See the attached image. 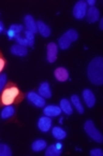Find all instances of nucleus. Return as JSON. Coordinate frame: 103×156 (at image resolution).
<instances>
[{"instance_id": "1", "label": "nucleus", "mask_w": 103, "mask_h": 156, "mask_svg": "<svg viewBox=\"0 0 103 156\" xmlns=\"http://www.w3.org/2000/svg\"><path fill=\"white\" fill-rule=\"evenodd\" d=\"M88 79L92 84L102 85L103 84V59L97 57L89 62L87 68Z\"/></svg>"}, {"instance_id": "17", "label": "nucleus", "mask_w": 103, "mask_h": 156, "mask_svg": "<svg viewBox=\"0 0 103 156\" xmlns=\"http://www.w3.org/2000/svg\"><path fill=\"white\" fill-rule=\"evenodd\" d=\"M60 109H61L62 112H64L66 114L71 115L72 112H73V109H72L71 102L68 100V99H61L60 100Z\"/></svg>"}, {"instance_id": "19", "label": "nucleus", "mask_w": 103, "mask_h": 156, "mask_svg": "<svg viewBox=\"0 0 103 156\" xmlns=\"http://www.w3.org/2000/svg\"><path fill=\"white\" fill-rule=\"evenodd\" d=\"M52 135H53L54 138L57 139V140H62V139L66 138L67 133L61 128V127H54L53 130H52Z\"/></svg>"}, {"instance_id": "9", "label": "nucleus", "mask_w": 103, "mask_h": 156, "mask_svg": "<svg viewBox=\"0 0 103 156\" xmlns=\"http://www.w3.org/2000/svg\"><path fill=\"white\" fill-rule=\"evenodd\" d=\"M83 98H84L85 102L87 105V107L91 108V107L94 106L96 103V97H94V93L90 90H83Z\"/></svg>"}, {"instance_id": "28", "label": "nucleus", "mask_w": 103, "mask_h": 156, "mask_svg": "<svg viewBox=\"0 0 103 156\" xmlns=\"http://www.w3.org/2000/svg\"><path fill=\"white\" fill-rule=\"evenodd\" d=\"M90 155L91 156H102L103 155V151L101 149H94L90 151Z\"/></svg>"}, {"instance_id": "4", "label": "nucleus", "mask_w": 103, "mask_h": 156, "mask_svg": "<svg viewBox=\"0 0 103 156\" xmlns=\"http://www.w3.org/2000/svg\"><path fill=\"white\" fill-rule=\"evenodd\" d=\"M84 129H85V131H86V133L91 138L92 140H94L98 143L103 142L102 135H101L100 131L97 129V127L94 126V124L92 121H90V119L86 121V123H85V125H84Z\"/></svg>"}, {"instance_id": "33", "label": "nucleus", "mask_w": 103, "mask_h": 156, "mask_svg": "<svg viewBox=\"0 0 103 156\" xmlns=\"http://www.w3.org/2000/svg\"><path fill=\"white\" fill-rule=\"evenodd\" d=\"M100 29H103V21L101 20V22H100Z\"/></svg>"}, {"instance_id": "18", "label": "nucleus", "mask_w": 103, "mask_h": 156, "mask_svg": "<svg viewBox=\"0 0 103 156\" xmlns=\"http://www.w3.org/2000/svg\"><path fill=\"white\" fill-rule=\"evenodd\" d=\"M37 30L40 32V34L43 36V37H48L50 34V29L45 23H43L42 21L37 22Z\"/></svg>"}, {"instance_id": "7", "label": "nucleus", "mask_w": 103, "mask_h": 156, "mask_svg": "<svg viewBox=\"0 0 103 156\" xmlns=\"http://www.w3.org/2000/svg\"><path fill=\"white\" fill-rule=\"evenodd\" d=\"M47 54H46V58H47L48 62H54L57 58V53H58V46L57 44H55L54 42H50L47 45Z\"/></svg>"}, {"instance_id": "13", "label": "nucleus", "mask_w": 103, "mask_h": 156, "mask_svg": "<svg viewBox=\"0 0 103 156\" xmlns=\"http://www.w3.org/2000/svg\"><path fill=\"white\" fill-rule=\"evenodd\" d=\"M86 15H87V21L89 23H94L99 20V16H100V13H99V10L94 7H90L89 9H87V12H86Z\"/></svg>"}, {"instance_id": "20", "label": "nucleus", "mask_w": 103, "mask_h": 156, "mask_svg": "<svg viewBox=\"0 0 103 156\" xmlns=\"http://www.w3.org/2000/svg\"><path fill=\"white\" fill-rule=\"evenodd\" d=\"M71 103L75 107V109L77 110L78 113H81V114L84 113V107H83V105H82V102H81L78 96H76V95L71 96Z\"/></svg>"}, {"instance_id": "26", "label": "nucleus", "mask_w": 103, "mask_h": 156, "mask_svg": "<svg viewBox=\"0 0 103 156\" xmlns=\"http://www.w3.org/2000/svg\"><path fill=\"white\" fill-rule=\"evenodd\" d=\"M10 29H11L12 31H14L15 34H19V32L23 30V26L22 25H11L10 26Z\"/></svg>"}, {"instance_id": "29", "label": "nucleus", "mask_w": 103, "mask_h": 156, "mask_svg": "<svg viewBox=\"0 0 103 156\" xmlns=\"http://www.w3.org/2000/svg\"><path fill=\"white\" fill-rule=\"evenodd\" d=\"M5 58L1 56V54H0V72L2 71V69L5 68Z\"/></svg>"}, {"instance_id": "32", "label": "nucleus", "mask_w": 103, "mask_h": 156, "mask_svg": "<svg viewBox=\"0 0 103 156\" xmlns=\"http://www.w3.org/2000/svg\"><path fill=\"white\" fill-rule=\"evenodd\" d=\"M3 29H5V28H3V24L1 23V22H0V32L3 31Z\"/></svg>"}, {"instance_id": "24", "label": "nucleus", "mask_w": 103, "mask_h": 156, "mask_svg": "<svg viewBox=\"0 0 103 156\" xmlns=\"http://www.w3.org/2000/svg\"><path fill=\"white\" fill-rule=\"evenodd\" d=\"M25 39L27 40L28 42H29V46L33 45L34 34H32V32H30V31H28V30H26V32H25Z\"/></svg>"}, {"instance_id": "14", "label": "nucleus", "mask_w": 103, "mask_h": 156, "mask_svg": "<svg viewBox=\"0 0 103 156\" xmlns=\"http://www.w3.org/2000/svg\"><path fill=\"white\" fill-rule=\"evenodd\" d=\"M25 25H26V29L28 31L32 32V34H36L38 31L37 30V23L34 22L33 17L31 15H26L25 16Z\"/></svg>"}, {"instance_id": "3", "label": "nucleus", "mask_w": 103, "mask_h": 156, "mask_svg": "<svg viewBox=\"0 0 103 156\" xmlns=\"http://www.w3.org/2000/svg\"><path fill=\"white\" fill-rule=\"evenodd\" d=\"M78 38V34L76 30L74 29H69L68 31H66L61 37L58 40V45L61 50H67L69 48V46L71 45L72 42L76 41Z\"/></svg>"}, {"instance_id": "16", "label": "nucleus", "mask_w": 103, "mask_h": 156, "mask_svg": "<svg viewBox=\"0 0 103 156\" xmlns=\"http://www.w3.org/2000/svg\"><path fill=\"white\" fill-rule=\"evenodd\" d=\"M39 95L42 96L43 98H50L52 96V92H50V84L47 82H43L39 87Z\"/></svg>"}, {"instance_id": "2", "label": "nucleus", "mask_w": 103, "mask_h": 156, "mask_svg": "<svg viewBox=\"0 0 103 156\" xmlns=\"http://www.w3.org/2000/svg\"><path fill=\"white\" fill-rule=\"evenodd\" d=\"M21 96V92L15 85H10L5 88L2 92V95H1V99H0V102L5 105V106H10L16 99Z\"/></svg>"}, {"instance_id": "27", "label": "nucleus", "mask_w": 103, "mask_h": 156, "mask_svg": "<svg viewBox=\"0 0 103 156\" xmlns=\"http://www.w3.org/2000/svg\"><path fill=\"white\" fill-rule=\"evenodd\" d=\"M5 82H7V76H5V74H1V76H0V92L5 87Z\"/></svg>"}, {"instance_id": "31", "label": "nucleus", "mask_w": 103, "mask_h": 156, "mask_svg": "<svg viewBox=\"0 0 103 156\" xmlns=\"http://www.w3.org/2000/svg\"><path fill=\"white\" fill-rule=\"evenodd\" d=\"M94 2H96V1H94V0H88V1L86 3H87V5H91V7H94Z\"/></svg>"}, {"instance_id": "22", "label": "nucleus", "mask_w": 103, "mask_h": 156, "mask_svg": "<svg viewBox=\"0 0 103 156\" xmlns=\"http://www.w3.org/2000/svg\"><path fill=\"white\" fill-rule=\"evenodd\" d=\"M14 112H15V110H14L13 107L5 106V108L0 113V116H1V119H9V117H11L14 114Z\"/></svg>"}, {"instance_id": "10", "label": "nucleus", "mask_w": 103, "mask_h": 156, "mask_svg": "<svg viewBox=\"0 0 103 156\" xmlns=\"http://www.w3.org/2000/svg\"><path fill=\"white\" fill-rule=\"evenodd\" d=\"M62 144L61 143H56V144H52L47 150L45 151L46 156H58L61 154Z\"/></svg>"}, {"instance_id": "30", "label": "nucleus", "mask_w": 103, "mask_h": 156, "mask_svg": "<svg viewBox=\"0 0 103 156\" xmlns=\"http://www.w3.org/2000/svg\"><path fill=\"white\" fill-rule=\"evenodd\" d=\"M7 34H8V37H9V39H14V38H15V36H16V34H14V31H12L11 29L8 30Z\"/></svg>"}, {"instance_id": "5", "label": "nucleus", "mask_w": 103, "mask_h": 156, "mask_svg": "<svg viewBox=\"0 0 103 156\" xmlns=\"http://www.w3.org/2000/svg\"><path fill=\"white\" fill-rule=\"evenodd\" d=\"M87 3L86 1H77L73 8V15L75 19L82 20L86 16V12H87Z\"/></svg>"}, {"instance_id": "8", "label": "nucleus", "mask_w": 103, "mask_h": 156, "mask_svg": "<svg viewBox=\"0 0 103 156\" xmlns=\"http://www.w3.org/2000/svg\"><path fill=\"white\" fill-rule=\"evenodd\" d=\"M50 127H52V119H50V117L46 116V115L40 117L39 121H38V128L40 130L43 131V133H46V131L50 130Z\"/></svg>"}, {"instance_id": "25", "label": "nucleus", "mask_w": 103, "mask_h": 156, "mask_svg": "<svg viewBox=\"0 0 103 156\" xmlns=\"http://www.w3.org/2000/svg\"><path fill=\"white\" fill-rule=\"evenodd\" d=\"M14 39H15L16 41H17V44H21V45H23V46L29 45V42H28L27 40L25 39V38H22L21 36H19V34H16Z\"/></svg>"}, {"instance_id": "11", "label": "nucleus", "mask_w": 103, "mask_h": 156, "mask_svg": "<svg viewBox=\"0 0 103 156\" xmlns=\"http://www.w3.org/2000/svg\"><path fill=\"white\" fill-rule=\"evenodd\" d=\"M43 113L48 117L58 116V115H60V113H61V109L57 106H52V105H50V106H47L44 108Z\"/></svg>"}, {"instance_id": "6", "label": "nucleus", "mask_w": 103, "mask_h": 156, "mask_svg": "<svg viewBox=\"0 0 103 156\" xmlns=\"http://www.w3.org/2000/svg\"><path fill=\"white\" fill-rule=\"evenodd\" d=\"M27 99L33 105V106L39 107V108H42V107H44V105H45V100H44L43 97L40 96L39 94H37V93H34V92L28 93Z\"/></svg>"}, {"instance_id": "23", "label": "nucleus", "mask_w": 103, "mask_h": 156, "mask_svg": "<svg viewBox=\"0 0 103 156\" xmlns=\"http://www.w3.org/2000/svg\"><path fill=\"white\" fill-rule=\"evenodd\" d=\"M12 152L7 144H1L0 143V156H11Z\"/></svg>"}, {"instance_id": "21", "label": "nucleus", "mask_w": 103, "mask_h": 156, "mask_svg": "<svg viewBox=\"0 0 103 156\" xmlns=\"http://www.w3.org/2000/svg\"><path fill=\"white\" fill-rule=\"evenodd\" d=\"M46 147V142L44 140H42V139H38V140H36L33 143H32V151L34 152H40L42 151V150H44Z\"/></svg>"}, {"instance_id": "15", "label": "nucleus", "mask_w": 103, "mask_h": 156, "mask_svg": "<svg viewBox=\"0 0 103 156\" xmlns=\"http://www.w3.org/2000/svg\"><path fill=\"white\" fill-rule=\"evenodd\" d=\"M11 53L15 56H26L27 55V48L21 44H14L11 46Z\"/></svg>"}, {"instance_id": "12", "label": "nucleus", "mask_w": 103, "mask_h": 156, "mask_svg": "<svg viewBox=\"0 0 103 156\" xmlns=\"http://www.w3.org/2000/svg\"><path fill=\"white\" fill-rule=\"evenodd\" d=\"M54 74H55V78L57 79V81H59V82H64L69 79L68 70L64 67H59V68L56 69Z\"/></svg>"}]
</instances>
